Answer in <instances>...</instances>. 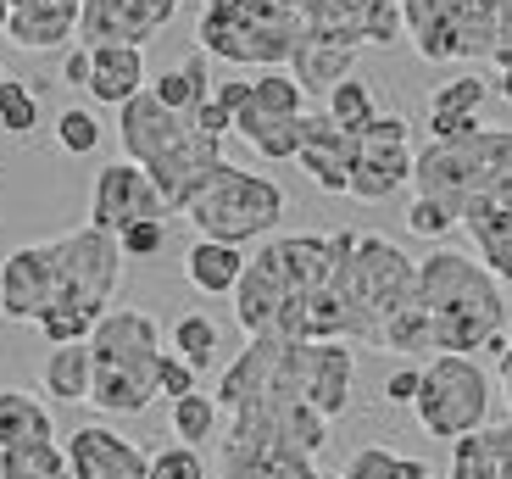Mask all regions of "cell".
Segmentation results:
<instances>
[{
  "label": "cell",
  "mask_w": 512,
  "mask_h": 479,
  "mask_svg": "<svg viewBox=\"0 0 512 479\" xmlns=\"http://www.w3.org/2000/svg\"><path fill=\"white\" fill-rule=\"evenodd\" d=\"M340 246H346V229L262 240L245 257V273L234 285V318H240L245 340H346V312L334 301Z\"/></svg>",
  "instance_id": "6da1fadb"
},
{
  "label": "cell",
  "mask_w": 512,
  "mask_h": 479,
  "mask_svg": "<svg viewBox=\"0 0 512 479\" xmlns=\"http://www.w3.org/2000/svg\"><path fill=\"white\" fill-rule=\"evenodd\" d=\"M117 140H123V162L151 173L167 212H184L190 195L223 168V140L201 134L190 112L162 106L151 90H140L128 106H117Z\"/></svg>",
  "instance_id": "7a4b0ae2"
},
{
  "label": "cell",
  "mask_w": 512,
  "mask_h": 479,
  "mask_svg": "<svg viewBox=\"0 0 512 479\" xmlns=\"http://www.w3.org/2000/svg\"><path fill=\"white\" fill-rule=\"evenodd\" d=\"M429 329H435V357L457 351L474 357L507 329V301H501V279L479 257H462L451 246H435L429 257H418V290H412Z\"/></svg>",
  "instance_id": "3957f363"
},
{
  "label": "cell",
  "mask_w": 512,
  "mask_h": 479,
  "mask_svg": "<svg viewBox=\"0 0 512 479\" xmlns=\"http://www.w3.org/2000/svg\"><path fill=\"white\" fill-rule=\"evenodd\" d=\"M45 246H51V262H56V301L34 318V329L51 346L90 340V329L112 312L106 301L123 285V262H128L123 246H117V234L95 229V223H78V229L56 234Z\"/></svg>",
  "instance_id": "277c9868"
},
{
  "label": "cell",
  "mask_w": 512,
  "mask_h": 479,
  "mask_svg": "<svg viewBox=\"0 0 512 479\" xmlns=\"http://www.w3.org/2000/svg\"><path fill=\"white\" fill-rule=\"evenodd\" d=\"M162 324L145 307H112L90 329V407L106 418H140L156 402V363H162Z\"/></svg>",
  "instance_id": "5b68a950"
},
{
  "label": "cell",
  "mask_w": 512,
  "mask_h": 479,
  "mask_svg": "<svg viewBox=\"0 0 512 479\" xmlns=\"http://www.w3.org/2000/svg\"><path fill=\"white\" fill-rule=\"evenodd\" d=\"M418 290V262L384 240V234L346 229V246L334 262V301L346 312V340L351 346H379L384 318H396Z\"/></svg>",
  "instance_id": "8992f818"
},
{
  "label": "cell",
  "mask_w": 512,
  "mask_h": 479,
  "mask_svg": "<svg viewBox=\"0 0 512 479\" xmlns=\"http://www.w3.org/2000/svg\"><path fill=\"white\" fill-rule=\"evenodd\" d=\"M412 190L446 201L451 212L490 201L512 212V129H474L462 140H429L412 156Z\"/></svg>",
  "instance_id": "52a82bcc"
},
{
  "label": "cell",
  "mask_w": 512,
  "mask_h": 479,
  "mask_svg": "<svg viewBox=\"0 0 512 479\" xmlns=\"http://www.w3.org/2000/svg\"><path fill=\"white\" fill-rule=\"evenodd\" d=\"M301 34L307 28H301L295 0H212V6H201V23H195V45L206 56L251 67V73L284 67Z\"/></svg>",
  "instance_id": "ba28073f"
},
{
  "label": "cell",
  "mask_w": 512,
  "mask_h": 479,
  "mask_svg": "<svg viewBox=\"0 0 512 479\" xmlns=\"http://www.w3.org/2000/svg\"><path fill=\"white\" fill-rule=\"evenodd\" d=\"M284 212H290V195H284L279 179L223 162V168L190 195L184 218L195 223L201 240H223V246L245 251L251 240H273V229L284 223Z\"/></svg>",
  "instance_id": "9c48e42d"
},
{
  "label": "cell",
  "mask_w": 512,
  "mask_h": 479,
  "mask_svg": "<svg viewBox=\"0 0 512 479\" xmlns=\"http://www.w3.org/2000/svg\"><path fill=\"white\" fill-rule=\"evenodd\" d=\"M490 407H496V379L479 357H457V351H440L418 368V413L423 435L435 441H462L474 429L490 424Z\"/></svg>",
  "instance_id": "30bf717a"
},
{
  "label": "cell",
  "mask_w": 512,
  "mask_h": 479,
  "mask_svg": "<svg viewBox=\"0 0 512 479\" xmlns=\"http://www.w3.org/2000/svg\"><path fill=\"white\" fill-rule=\"evenodd\" d=\"M401 28L435 67L485 62L501 51V0H401Z\"/></svg>",
  "instance_id": "8fae6325"
},
{
  "label": "cell",
  "mask_w": 512,
  "mask_h": 479,
  "mask_svg": "<svg viewBox=\"0 0 512 479\" xmlns=\"http://www.w3.org/2000/svg\"><path fill=\"white\" fill-rule=\"evenodd\" d=\"M234 134L268 162H295L301 134H307V90L284 67L251 78V101L234 112Z\"/></svg>",
  "instance_id": "7c38bea8"
},
{
  "label": "cell",
  "mask_w": 512,
  "mask_h": 479,
  "mask_svg": "<svg viewBox=\"0 0 512 479\" xmlns=\"http://www.w3.org/2000/svg\"><path fill=\"white\" fill-rule=\"evenodd\" d=\"M301 28L340 51H390L407 39L401 28V0H295Z\"/></svg>",
  "instance_id": "4fadbf2b"
},
{
  "label": "cell",
  "mask_w": 512,
  "mask_h": 479,
  "mask_svg": "<svg viewBox=\"0 0 512 479\" xmlns=\"http://www.w3.org/2000/svg\"><path fill=\"white\" fill-rule=\"evenodd\" d=\"M412 123L401 112H379L357 134V162H351V190L357 201H390L401 184H412Z\"/></svg>",
  "instance_id": "5bb4252c"
},
{
  "label": "cell",
  "mask_w": 512,
  "mask_h": 479,
  "mask_svg": "<svg viewBox=\"0 0 512 479\" xmlns=\"http://www.w3.org/2000/svg\"><path fill=\"white\" fill-rule=\"evenodd\" d=\"M295 385H301V402L318 407L329 424L346 418L357 390V351L346 340H295Z\"/></svg>",
  "instance_id": "9a60e30c"
},
{
  "label": "cell",
  "mask_w": 512,
  "mask_h": 479,
  "mask_svg": "<svg viewBox=\"0 0 512 479\" xmlns=\"http://www.w3.org/2000/svg\"><path fill=\"white\" fill-rule=\"evenodd\" d=\"M179 17V0H84L78 17V45H151L167 23Z\"/></svg>",
  "instance_id": "2e32d148"
},
{
  "label": "cell",
  "mask_w": 512,
  "mask_h": 479,
  "mask_svg": "<svg viewBox=\"0 0 512 479\" xmlns=\"http://www.w3.org/2000/svg\"><path fill=\"white\" fill-rule=\"evenodd\" d=\"M140 218H173V212L156 195L145 168H134V162H106L95 173V190H90V223L106 234H123L128 223H140Z\"/></svg>",
  "instance_id": "e0dca14e"
},
{
  "label": "cell",
  "mask_w": 512,
  "mask_h": 479,
  "mask_svg": "<svg viewBox=\"0 0 512 479\" xmlns=\"http://www.w3.org/2000/svg\"><path fill=\"white\" fill-rule=\"evenodd\" d=\"M62 452H67V479H145L151 474V452H140L112 424L73 429Z\"/></svg>",
  "instance_id": "ac0fdd59"
},
{
  "label": "cell",
  "mask_w": 512,
  "mask_h": 479,
  "mask_svg": "<svg viewBox=\"0 0 512 479\" xmlns=\"http://www.w3.org/2000/svg\"><path fill=\"white\" fill-rule=\"evenodd\" d=\"M351 162H357V129L334 123L329 112H307V134H301L295 168L307 173L323 195H346L351 190Z\"/></svg>",
  "instance_id": "d6986e66"
},
{
  "label": "cell",
  "mask_w": 512,
  "mask_h": 479,
  "mask_svg": "<svg viewBox=\"0 0 512 479\" xmlns=\"http://www.w3.org/2000/svg\"><path fill=\"white\" fill-rule=\"evenodd\" d=\"M56 301V262L51 246H17L0 262V318L34 324L39 312Z\"/></svg>",
  "instance_id": "ffe728a7"
},
{
  "label": "cell",
  "mask_w": 512,
  "mask_h": 479,
  "mask_svg": "<svg viewBox=\"0 0 512 479\" xmlns=\"http://www.w3.org/2000/svg\"><path fill=\"white\" fill-rule=\"evenodd\" d=\"M78 17L84 0H12V39L17 51H62L67 39H78Z\"/></svg>",
  "instance_id": "44dd1931"
},
{
  "label": "cell",
  "mask_w": 512,
  "mask_h": 479,
  "mask_svg": "<svg viewBox=\"0 0 512 479\" xmlns=\"http://www.w3.org/2000/svg\"><path fill=\"white\" fill-rule=\"evenodd\" d=\"M490 84L479 73H457L446 84L429 90V140H462V134L485 129L479 123V106H485Z\"/></svg>",
  "instance_id": "7402d4cb"
},
{
  "label": "cell",
  "mask_w": 512,
  "mask_h": 479,
  "mask_svg": "<svg viewBox=\"0 0 512 479\" xmlns=\"http://www.w3.org/2000/svg\"><path fill=\"white\" fill-rule=\"evenodd\" d=\"M151 84L140 45H95L90 51V101L101 106H128Z\"/></svg>",
  "instance_id": "603a6c76"
},
{
  "label": "cell",
  "mask_w": 512,
  "mask_h": 479,
  "mask_svg": "<svg viewBox=\"0 0 512 479\" xmlns=\"http://www.w3.org/2000/svg\"><path fill=\"white\" fill-rule=\"evenodd\" d=\"M446 479H512V424H485L451 441Z\"/></svg>",
  "instance_id": "cb8c5ba5"
},
{
  "label": "cell",
  "mask_w": 512,
  "mask_h": 479,
  "mask_svg": "<svg viewBox=\"0 0 512 479\" xmlns=\"http://www.w3.org/2000/svg\"><path fill=\"white\" fill-rule=\"evenodd\" d=\"M351 67H357V51H340V45H323V39L301 34V45L290 51L284 73H290L295 84L312 95V101H323V95H329L340 78H351Z\"/></svg>",
  "instance_id": "d4e9b609"
},
{
  "label": "cell",
  "mask_w": 512,
  "mask_h": 479,
  "mask_svg": "<svg viewBox=\"0 0 512 479\" xmlns=\"http://www.w3.org/2000/svg\"><path fill=\"white\" fill-rule=\"evenodd\" d=\"M462 229L474 234V251L501 285L512 290V212L507 207H490V201H474L462 212Z\"/></svg>",
  "instance_id": "484cf974"
},
{
  "label": "cell",
  "mask_w": 512,
  "mask_h": 479,
  "mask_svg": "<svg viewBox=\"0 0 512 479\" xmlns=\"http://www.w3.org/2000/svg\"><path fill=\"white\" fill-rule=\"evenodd\" d=\"M218 474L223 479H340V474H323L307 457L256 452V446H229V441H223V452H218Z\"/></svg>",
  "instance_id": "4316f807"
},
{
  "label": "cell",
  "mask_w": 512,
  "mask_h": 479,
  "mask_svg": "<svg viewBox=\"0 0 512 479\" xmlns=\"http://www.w3.org/2000/svg\"><path fill=\"white\" fill-rule=\"evenodd\" d=\"M245 273V251L240 246H223V240H195L184 251V279H190L201 296H234Z\"/></svg>",
  "instance_id": "83f0119b"
},
{
  "label": "cell",
  "mask_w": 512,
  "mask_h": 479,
  "mask_svg": "<svg viewBox=\"0 0 512 479\" xmlns=\"http://www.w3.org/2000/svg\"><path fill=\"white\" fill-rule=\"evenodd\" d=\"M145 90H151L162 106H173V112H195L201 101H212V56L195 45L184 62H173L167 73H156Z\"/></svg>",
  "instance_id": "f1b7e54d"
},
{
  "label": "cell",
  "mask_w": 512,
  "mask_h": 479,
  "mask_svg": "<svg viewBox=\"0 0 512 479\" xmlns=\"http://www.w3.org/2000/svg\"><path fill=\"white\" fill-rule=\"evenodd\" d=\"M39 441H56L51 407L39 402V396H28V390H0V452L39 446Z\"/></svg>",
  "instance_id": "f546056e"
},
{
  "label": "cell",
  "mask_w": 512,
  "mask_h": 479,
  "mask_svg": "<svg viewBox=\"0 0 512 479\" xmlns=\"http://www.w3.org/2000/svg\"><path fill=\"white\" fill-rule=\"evenodd\" d=\"M39 385L51 402H90V340L51 346V357L39 363Z\"/></svg>",
  "instance_id": "4dcf8cb0"
},
{
  "label": "cell",
  "mask_w": 512,
  "mask_h": 479,
  "mask_svg": "<svg viewBox=\"0 0 512 479\" xmlns=\"http://www.w3.org/2000/svg\"><path fill=\"white\" fill-rule=\"evenodd\" d=\"M167 351H179L195 374H206V368L218 363L223 335H218V324H212L206 312H184V318H173V329H167Z\"/></svg>",
  "instance_id": "1f68e13d"
},
{
  "label": "cell",
  "mask_w": 512,
  "mask_h": 479,
  "mask_svg": "<svg viewBox=\"0 0 512 479\" xmlns=\"http://www.w3.org/2000/svg\"><path fill=\"white\" fill-rule=\"evenodd\" d=\"M167 429H173L184 446L218 441V429H223L218 396H212V390H190V396H179V402H173V413H167Z\"/></svg>",
  "instance_id": "d6a6232c"
},
{
  "label": "cell",
  "mask_w": 512,
  "mask_h": 479,
  "mask_svg": "<svg viewBox=\"0 0 512 479\" xmlns=\"http://www.w3.org/2000/svg\"><path fill=\"white\" fill-rule=\"evenodd\" d=\"M340 479H435V468L423 463V457H401L390 446H357L340 468Z\"/></svg>",
  "instance_id": "836d02e7"
},
{
  "label": "cell",
  "mask_w": 512,
  "mask_h": 479,
  "mask_svg": "<svg viewBox=\"0 0 512 479\" xmlns=\"http://www.w3.org/2000/svg\"><path fill=\"white\" fill-rule=\"evenodd\" d=\"M379 351H396V357H423V351H429V357H435V329H429V312H423L418 301H407L396 318H384Z\"/></svg>",
  "instance_id": "e575fe53"
},
{
  "label": "cell",
  "mask_w": 512,
  "mask_h": 479,
  "mask_svg": "<svg viewBox=\"0 0 512 479\" xmlns=\"http://www.w3.org/2000/svg\"><path fill=\"white\" fill-rule=\"evenodd\" d=\"M0 479H67V452L56 441L12 446V452H0Z\"/></svg>",
  "instance_id": "d590c367"
},
{
  "label": "cell",
  "mask_w": 512,
  "mask_h": 479,
  "mask_svg": "<svg viewBox=\"0 0 512 479\" xmlns=\"http://www.w3.org/2000/svg\"><path fill=\"white\" fill-rule=\"evenodd\" d=\"M323 112L334 117V123H346V129H368L373 117H379V101H373L368 78H340L329 95H323Z\"/></svg>",
  "instance_id": "8d00e7d4"
},
{
  "label": "cell",
  "mask_w": 512,
  "mask_h": 479,
  "mask_svg": "<svg viewBox=\"0 0 512 479\" xmlns=\"http://www.w3.org/2000/svg\"><path fill=\"white\" fill-rule=\"evenodd\" d=\"M0 129L12 134V140H28V134L39 129V95L12 73H6V84H0Z\"/></svg>",
  "instance_id": "74e56055"
},
{
  "label": "cell",
  "mask_w": 512,
  "mask_h": 479,
  "mask_svg": "<svg viewBox=\"0 0 512 479\" xmlns=\"http://www.w3.org/2000/svg\"><path fill=\"white\" fill-rule=\"evenodd\" d=\"M56 145H62L67 156L101 151V123H95L90 106H62V117H56Z\"/></svg>",
  "instance_id": "f35d334b"
},
{
  "label": "cell",
  "mask_w": 512,
  "mask_h": 479,
  "mask_svg": "<svg viewBox=\"0 0 512 479\" xmlns=\"http://www.w3.org/2000/svg\"><path fill=\"white\" fill-rule=\"evenodd\" d=\"M407 229L418 234V240H446V234L457 229V212H451L446 201H435V195H412Z\"/></svg>",
  "instance_id": "ab89813d"
},
{
  "label": "cell",
  "mask_w": 512,
  "mask_h": 479,
  "mask_svg": "<svg viewBox=\"0 0 512 479\" xmlns=\"http://www.w3.org/2000/svg\"><path fill=\"white\" fill-rule=\"evenodd\" d=\"M145 479H206V463H201V446H162V452H151V474Z\"/></svg>",
  "instance_id": "60d3db41"
},
{
  "label": "cell",
  "mask_w": 512,
  "mask_h": 479,
  "mask_svg": "<svg viewBox=\"0 0 512 479\" xmlns=\"http://www.w3.org/2000/svg\"><path fill=\"white\" fill-rule=\"evenodd\" d=\"M190 390H201V374L184 363L179 351H162V363H156V396L179 402V396H190Z\"/></svg>",
  "instance_id": "b9f144b4"
},
{
  "label": "cell",
  "mask_w": 512,
  "mask_h": 479,
  "mask_svg": "<svg viewBox=\"0 0 512 479\" xmlns=\"http://www.w3.org/2000/svg\"><path fill=\"white\" fill-rule=\"evenodd\" d=\"M117 246H123V257H156V251L167 246V218H140V223H128V229L117 234Z\"/></svg>",
  "instance_id": "7bdbcfd3"
},
{
  "label": "cell",
  "mask_w": 512,
  "mask_h": 479,
  "mask_svg": "<svg viewBox=\"0 0 512 479\" xmlns=\"http://www.w3.org/2000/svg\"><path fill=\"white\" fill-rule=\"evenodd\" d=\"M485 351L496 357V385H501V396H507V407H512V318H507V329H501Z\"/></svg>",
  "instance_id": "ee69618b"
},
{
  "label": "cell",
  "mask_w": 512,
  "mask_h": 479,
  "mask_svg": "<svg viewBox=\"0 0 512 479\" xmlns=\"http://www.w3.org/2000/svg\"><path fill=\"white\" fill-rule=\"evenodd\" d=\"M190 117H195V129H201V134H212V140H229V134H234V117L223 112L218 101H201Z\"/></svg>",
  "instance_id": "f6af8a7d"
},
{
  "label": "cell",
  "mask_w": 512,
  "mask_h": 479,
  "mask_svg": "<svg viewBox=\"0 0 512 479\" xmlns=\"http://www.w3.org/2000/svg\"><path fill=\"white\" fill-rule=\"evenodd\" d=\"M384 402H390V407H412V402H418V368H396V374L384 379Z\"/></svg>",
  "instance_id": "bcb514c9"
},
{
  "label": "cell",
  "mask_w": 512,
  "mask_h": 479,
  "mask_svg": "<svg viewBox=\"0 0 512 479\" xmlns=\"http://www.w3.org/2000/svg\"><path fill=\"white\" fill-rule=\"evenodd\" d=\"M62 84H73V90H90V45H73V51L62 56Z\"/></svg>",
  "instance_id": "7dc6e473"
},
{
  "label": "cell",
  "mask_w": 512,
  "mask_h": 479,
  "mask_svg": "<svg viewBox=\"0 0 512 479\" xmlns=\"http://www.w3.org/2000/svg\"><path fill=\"white\" fill-rule=\"evenodd\" d=\"M490 62H496V90H501V101L512 106V45H501Z\"/></svg>",
  "instance_id": "c3c4849f"
},
{
  "label": "cell",
  "mask_w": 512,
  "mask_h": 479,
  "mask_svg": "<svg viewBox=\"0 0 512 479\" xmlns=\"http://www.w3.org/2000/svg\"><path fill=\"white\" fill-rule=\"evenodd\" d=\"M12 28V0H0V34Z\"/></svg>",
  "instance_id": "681fc988"
},
{
  "label": "cell",
  "mask_w": 512,
  "mask_h": 479,
  "mask_svg": "<svg viewBox=\"0 0 512 479\" xmlns=\"http://www.w3.org/2000/svg\"><path fill=\"white\" fill-rule=\"evenodd\" d=\"M0 84H6V67H0Z\"/></svg>",
  "instance_id": "f907efd6"
}]
</instances>
